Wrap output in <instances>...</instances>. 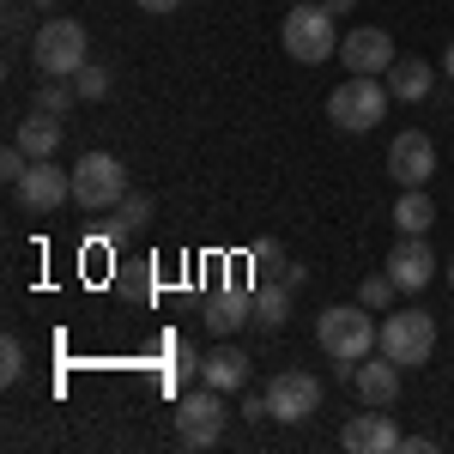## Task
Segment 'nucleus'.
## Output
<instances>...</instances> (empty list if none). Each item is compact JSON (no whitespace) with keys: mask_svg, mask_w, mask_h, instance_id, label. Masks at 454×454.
Masks as SVG:
<instances>
[{"mask_svg":"<svg viewBox=\"0 0 454 454\" xmlns=\"http://www.w3.org/2000/svg\"><path fill=\"white\" fill-rule=\"evenodd\" d=\"M279 49L303 67H327V55H340V31H333V12L321 0H291L279 25Z\"/></svg>","mask_w":454,"mask_h":454,"instance_id":"obj_1","label":"nucleus"},{"mask_svg":"<svg viewBox=\"0 0 454 454\" xmlns=\"http://www.w3.org/2000/svg\"><path fill=\"white\" fill-rule=\"evenodd\" d=\"M436 351V321L424 309H394L382 321V357H394L400 370H424Z\"/></svg>","mask_w":454,"mask_h":454,"instance_id":"obj_6","label":"nucleus"},{"mask_svg":"<svg viewBox=\"0 0 454 454\" xmlns=\"http://www.w3.org/2000/svg\"><path fill=\"white\" fill-rule=\"evenodd\" d=\"M340 442H346V454H394L400 449V424L387 419V406H364L340 430Z\"/></svg>","mask_w":454,"mask_h":454,"instance_id":"obj_11","label":"nucleus"},{"mask_svg":"<svg viewBox=\"0 0 454 454\" xmlns=\"http://www.w3.org/2000/svg\"><path fill=\"white\" fill-rule=\"evenodd\" d=\"M387 273L400 291H424V285L436 279V248L430 237H400V243L387 248Z\"/></svg>","mask_w":454,"mask_h":454,"instance_id":"obj_12","label":"nucleus"},{"mask_svg":"<svg viewBox=\"0 0 454 454\" xmlns=\"http://www.w3.org/2000/svg\"><path fill=\"white\" fill-rule=\"evenodd\" d=\"M73 200L85 212H109L128 200V170H121V158H109V152H85L79 164H73Z\"/></svg>","mask_w":454,"mask_h":454,"instance_id":"obj_5","label":"nucleus"},{"mask_svg":"<svg viewBox=\"0 0 454 454\" xmlns=\"http://www.w3.org/2000/svg\"><path fill=\"white\" fill-rule=\"evenodd\" d=\"M315 406H321V382H315L309 370H279V376L267 382V419L303 424Z\"/></svg>","mask_w":454,"mask_h":454,"instance_id":"obj_9","label":"nucleus"},{"mask_svg":"<svg viewBox=\"0 0 454 454\" xmlns=\"http://www.w3.org/2000/svg\"><path fill=\"white\" fill-rule=\"evenodd\" d=\"M357 400L364 406H394L400 400V364L394 357H370V364H357Z\"/></svg>","mask_w":454,"mask_h":454,"instance_id":"obj_14","label":"nucleus"},{"mask_svg":"<svg viewBox=\"0 0 454 454\" xmlns=\"http://www.w3.org/2000/svg\"><path fill=\"white\" fill-rule=\"evenodd\" d=\"M387 176L400 188H430V176H436V140L424 128L394 134V145H387Z\"/></svg>","mask_w":454,"mask_h":454,"instance_id":"obj_8","label":"nucleus"},{"mask_svg":"<svg viewBox=\"0 0 454 454\" xmlns=\"http://www.w3.org/2000/svg\"><path fill=\"white\" fill-rule=\"evenodd\" d=\"M19 376H25V346H19V333H6L0 340V382L12 387Z\"/></svg>","mask_w":454,"mask_h":454,"instance_id":"obj_25","label":"nucleus"},{"mask_svg":"<svg viewBox=\"0 0 454 454\" xmlns=\"http://www.w3.org/2000/svg\"><path fill=\"white\" fill-rule=\"evenodd\" d=\"M442 73H449V79H454V43H449V55H442Z\"/></svg>","mask_w":454,"mask_h":454,"instance_id":"obj_31","label":"nucleus"},{"mask_svg":"<svg viewBox=\"0 0 454 454\" xmlns=\"http://www.w3.org/2000/svg\"><path fill=\"white\" fill-rule=\"evenodd\" d=\"M115 212H121V218L109 224V237H121V231H145V224H152V194H128Z\"/></svg>","mask_w":454,"mask_h":454,"instance_id":"obj_22","label":"nucleus"},{"mask_svg":"<svg viewBox=\"0 0 454 454\" xmlns=\"http://www.w3.org/2000/svg\"><path fill=\"white\" fill-rule=\"evenodd\" d=\"M387 91H394V104H424L436 91V73L424 67V61H394L387 67Z\"/></svg>","mask_w":454,"mask_h":454,"instance_id":"obj_18","label":"nucleus"},{"mask_svg":"<svg viewBox=\"0 0 454 454\" xmlns=\"http://www.w3.org/2000/svg\"><path fill=\"white\" fill-rule=\"evenodd\" d=\"M12 140L25 145L31 158H55L61 152V115H49V109H31L25 121H19V134Z\"/></svg>","mask_w":454,"mask_h":454,"instance_id":"obj_17","label":"nucleus"},{"mask_svg":"<svg viewBox=\"0 0 454 454\" xmlns=\"http://www.w3.org/2000/svg\"><path fill=\"white\" fill-rule=\"evenodd\" d=\"M200 382L218 387V394H237V387L248 382V357L231 346V340H224V346H212L207 357H200Z\"/></svg>","mask_w":454,"mask_h":454,"instance_id":"obj_16","label":"nucleus"},{"mask_svg":"<svg viewBox=\"0 0 454 454\" xmlns=\"http://www.w3.org/2000/svg\"><path fill=\"white\" fill-rule=\"evenodd\" d=\"M394 297H400V285H394V273H370V279H364V291H357V303H364V309H387V303H394Z\"/></svg>","mask_w":454,"mask_h":454,"instance_id":"obj_23","label":"nucleus"},{"mask_svg":"<svg viewBox=\"0 0 454 454\" xmlns=\"http://www.w3.org/2000/svg\"><path fill=\"white\" fill-rule=\"evenodd\" d=\"M394 224H400V237H430V224H436L430 194H424V188H406L400 207H394Z\"/></svg>","mask_w":454,"mask_h":454,"instance_id":"obj_19","label":"nucleus"},{"mask_svg":"<svg viewBox=\"0 0 454 454\" xmlns=\"http://www.w3.org/2000/svg\"><path fill=\"white\" fill-rule=\"evenodd\" d=\"M176 436H182V449L207 454L224 442V394L218 387H200V394H182L176 400Z\"/></svg>","mask_w":454,"mask_h":454,"instance_id":"obj_7","label":"nucleus"},{"mask_svg":"<svg viewBox=\"0 0 454 454\" xmlns=\"http://www.w3.org/2000/svg\"><path fill=\"white\" fill-rule=\"evenodd\" d=\"M200 315H207V327L218 333V340H231L237 327H248V321H254V303H248V291H237V285H231V291H212Z\"/></svg>","mask_w":454,"mask_h":454,"instance_id":"obj_15","label":"nucleus"},{"mask_svg":"<svg viewBox=\"0 0 454 454\" xmlns=\"http://www.w3.org/2000/svg\"><path fill=\"white\" fill-rule=\"evenodd\" d=\"M248 303H254V327H285V321H291V291H285V285L248 291Z\"/></svg>","mask_w":454,"mask_h":454,"instance_id":"obj_20","label":"nucleus"},{"mask_svg":"<svg viewBox=\"0 0 454 454\" xmlns=\"http://www.w3.org/2000/svg\"><path fill=\"white\" fill-rule=\"evenodd\" d=\"M449 285H454V254H449Z\"/></svg>","mask_w":454,"mask_h":454,"instance_id":"obj_33","label":"nucleus"},{"mask_svg":"<svg viewBox=\"0 0 454 454\" xmlns=\"http://www.w3.org/2000/svg\"><path fill=\"white\" fill-rule=\"evenodd\" d=\"M134 6H145V12H176L182 0H134Z\"/></svg>","mask_w":454,"mask_h":454,"instance_id":"obj_29","label":"nucleus"},{"mask_svg":"<svg viewBox=\"0 0 454 454\" xmlns=\"http://www.w3.org/2000/svg\"><path fill=\"white\" fill-rule=\"evenodd\" d=\"M387 91L382 79H370V73H351L346 85H333V98H327V121L340 128V134H370L376 121L387 115Z\"/></svg>","mask_w":454,"mask_h":454,"instance_id":"obj_3","label":"nucleus"},{"mask_svg":"<svg viewBox=\"0 0 454 454\" xmlns=\"http://www.w3.org/2000/svg\"><path fill=\"white\" fill-rule=\"evenodd\" d=\"M19 200L31 212H55L73 200V176L61 170V164H49V158H36L31 170H25V182H19Z\"/></svg>","mask_w":454,"mask_h":454,"instance_id":"obj_13","label":"nucleus"},{"mask_svg":"<svg viewBox=\"0 0 454 454\" xmlns=\"http://www.w3.org/2000/svg\"><path fill=\"white\" fill-rule=\"evenodd\" d=\"M248 261H254V267H279L285 254H279V243H254V248H248Z\"/></svg>","mask_w":454,"mask_h":454,"instance_id":"obj_26","label":"nucleus"},{"mask_svg":"<svg viewBox=\"0 0 454 454\" xmlns=\"http://www.w3.org/2000/svg\"><path fill=\"white\" fill-rule=\"evenodd\" d=\"M73 85H79V98H85V104H104V98H109V67L85 61V67L73 73Z\"/></svg>","mask_w":454,"mask_h":454,"instance_id":"obj_24","label":"nucleus"},{"mask_svg":"<svg viewBox=\"0 0 454 454\" xmlns=\"http://www.w3.org/2000/svg\"><path fill=\"white\" fill-rule=\"evenodd\" d=\"M279 285H285V291H297V285H303V267H297V261H279Z\"/></svg>","mask_w":454,"mask_h":454,"instance_id":"obj_28","label":"nucleus"},{"mask_svg":"<svg viewBox=\"0 0 454 454\" xmlns=\"http://www.w3.org/2000/svg\"><path fill=\"white\" fill-rule=\"evenodd\" d=\"M31 61H36L43 79H73V73L91 61V55H85V25H79V19H49V25H36Z\"/></svg>","mask_w":454,"mask_h":454,"instance_id":"obj_4","label":"nucleus"},{"mask_svg":"<svg viewBox=\"0 0 454 454\" xmlns=\"http://www.w3.org/2000/svg\"><path fill=\"white\" fill-rule=\"evenodd\" d=\"M394 454H436V442H430V436H400Z\"/></svg>","mask_w":454,"mask_h":454,"instance_id":"obj_27","label":"nucleus"},{"mask_svg":"<svg viewBox=\"0 0 454 454\" xmlns=\"http://www.w3.org/2000/svg\"><path fill=\"white\" fill-rule=\"evenodd\" d=\"M25 6H36V12H49V6H55V0H25Z\"/></svg>","mask_w":454,"mask_h":454,"instance_id":"obj_32","label":"nucleus"},{"mask_svg":"<svg viewBox=\"0 0 454 454\" xmlns=\"http://www.w3.org/2000/svg\"><path fill=\"white\" fill-rule=\"evenodd\" d=\"M321 6H327L333 19H346V12H351V6H357V0H321Z\"/></svg>","mask_w":454,"mask_h":454,"instance_id":"obj_30","label":"nucleus"},{"mask_svg":"<svg viewBox=\"0 0 454 454\" xmlns=\"http://www.w3.org/2000/svg\"><path fill=\"white\" fill-rule=\"evenodd\" d=\"M340 61H346L351 73L387 79V67H394L400 55H394V36H387V31H376V25H357V31L340 36Z\"/></svg>","mask_w":454,"mask_h":454,"instance_id":"obj_10","label":"nucleus"},{"mask_svg":"<svg viewBox=\"0 0 454 454\" xmlns=\"http://www.w3.org/2000/svg\"><path fill=\"white\" fill-rule=\"evenodd\" d=\"M73 104H85V98H79V85H67V79H43V85H36V104H31V109H49V115H67Z\"/></svg>","mask_w":454,"mask_h":454,"instance_id":"obj_21","label":"nucleus"},{"mask_svg":"<svg viewBox=\"0 0 454 454\" xmlns=\"http://www.w3.org/2000/svg\"><path fill=\"white\" fill-rule=\"evenodd\" d=\"M315 340H321V351H327V364H357V357H370V351L382 346V333H376V321H370V309H364V303L321 309Z\"/></svg>","mask_w":454,"mask_h":454,"instance_id":"obj_2","label":"nucleus"}]
</instances>
